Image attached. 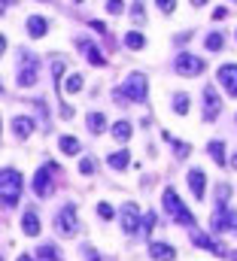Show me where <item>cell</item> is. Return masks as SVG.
Segmentation results:
<instances>
[{
  "label": "cell",
  "mask_w": 237,
  "mask_h": 261,
  "mask_svg": "<svg viewBox=\"0 0 237 261\" xmlns=\"http://www.w3.org/2000/svg\"><path fill=\"white\" fill-rule=\"evenodd\" d=\"M0 195H3V206L12 210L18 203V195H21V173L12 170V167H3L0 170Z\"/></svg>",
  "instance_id": "1"
},
{
  "label": "cell",
  "mask_w": 237,
  "mask_h": 261,
  "mask_svg": "<svg viewBox=\"0 0 237 261\" xmlns=\"http://www.w3.org/2000/svg\"><path fill=\"white\" fill-rule=\"evenodd\" d=\"M161 203H164V210H168V213L177 219L179 225H185V228H195V216L188 213V206H185V203L177 197V192H174V189H164Z\"/></svg>",
  "instance_id": "2"
},
{
  "label": "cell",
  "mask_w": 237,
  "mask_h": 261,
  "mask_svg": "<svg viewBox=\"0 0 237 261\" xmlns=\"http://www.w3.org/2000/svg\"><path fill=\"white\" fill-rule=\"evenodd\" d=\"M18 58H21V67H18V76H15V82L21 85V88H31V85H37V79H40V61L28 52V49H21L18 52Z\"/></svg>",
  "instance_id": "3"
},
{
  "label": "cell",
  "mask_w": 237,
  "mask_h": 261,
  "mask_svg": "<svg viewBox=\"0 0 237 261\" xmlns=\"http://www.w3.org/2000/svg\"><path fill=\"white\" fill-rule=\"evenodd\" d=\"M55 231L61 237H76L79 234V216H76V206L73 203H64L55 216Z\"/></svg>",
  "instance_id": "4"
},
{
  "label": "cell",
  "mask_w": 237,
  "mask_h": 261,
  "mask_svg": "<svg viewBox=\"0 0 237 261\" xmlns=\"http://www.w3.org/2000/svg\"><path fill=\"white\" fill-rule=\"evenodd\" d=\"M58 170L61 167L55 164V161H46V164L34 173V195L37 197H49L52 195V179L58 176Z\"/></svg>",
  "instance_id": "5"
},
{
  "label": "cell",
  "mask_w": 237,
  "mask_h": 261,
  "mask_svg": "<svg viewBox=\"0 0 237 261\" xmlns=\"http://www.w3.org/2000/svg\"><path fill=\"white\" fill-rule=\"evenodd\" d=\"M125 100H134V103H143L146 100V76L143 73H131L125 79Z\"/></svg>",
  "instance_id": "6"
},
{
  "label": "cell",
  "mask_w": 237,
  "mask_h": 261,
  "mask_svg": "<svg viewBox=\"0 0 237 261\" xmlns=\"http://www.w3.org/2000/svg\"><path fill=\"white\" fill-rule=\"evenodd\" d=\"M231 228H237V213H231L228 206H216L210 219V231H231Z\"/></svg>",
  "instance_id": "7"
},
{
  "label": "cell",
  "mask_w": 237,
  "mask_h": 261,
  "mask_svg": "<svg viewBox=\"0 0 237 261\" xmlns=\"http://www.w3.org/2000/svg\"><path fill=\"white\" fill-rule=\"evenodd\" d=\"M201 100H204V119H207V122H216L219 113H222V100H219V94L207 85L204 94H201Z\"/></svg>",
  "instance_id": "8"
},
{
  "label": "cell",
  "mask_w": 237,
  "mask_h": 261,
  "mask_svg": "<svg viewBox=\"0 0 237 261\" xmlns=\"http://www.w3.org/2000/svg\"><path fill=\"white\" fill-rule=\"evenodd\" d=\"M177 73H182V76H201V73H204V61H201L198 55L182 52L177 58Z\"/></svg>",
  "instance_id": "9"
},
{
  "label": "cell",
  "mask_w": 237,
  "mask_h": 261,
  "mask_svg": "<svg viewBox=\"0 0 237 261\" xmlns=\"http://www.w3.org/2000/svg\"><path fill=\"white\" fill-rule=\"evenodd\" d=\"M216 79H219V85H222L231 97H237V64H222L216 70Z\"/></svg>",
  "instance_id": "10"
},
{
  "label": "cell",
  "mask_w": 237,
  "mask_h": 261,
  "mask_svg": "<svg viewBox=\"0 0 237 261\" xmlns=\"http://www.w3.org/2000/svg\"><path fill=\"white\" fill-rule=\"evenodd\" d=\"M118 216H122V228H125V234H137V231H140V210H137L134 203H125Z\"/></svg>",
  "instance_id": "11"
},
{
  "label": "cell",
  "mask_w": 237,
  "mask_h": 261,
  "mask_svg": "<svg viewBox=\"0 0 237 261\" xmlns=\"http://www.w3.org/2000/svg\"><path fill=\"white\" fill-rule=\"evenodd\" d=\"M34 128H37V122L31 116H12V134H15V140H28L34 134Z\"/></svg>",
  "instance_id": "12"
},
{
  "label": "cell",
  "mask_w": 237,
  "mask_h": 261,
  "mask_svg": "<svg viewBox=\"0 0 237 261\" xmlns=\"http://www.w3.org/2000/svg\"><path fill=\"white\" fill-rule=\"evenodd\" d=\"M188 189H192V195L198 197V200H204V189H207V176H204V170H188Z\"/></svg>",
  "instance_id": "13"
},
{
  "label": "cell",
  "mask_w": 237,
  "mask_h": 261,
  "mask_svg": "<svg viewBox=\"0 0 237 261\" xmlns=\"http://www.w3.org/2000/svg\"><path fill=\"white\" fill-rule=\"evenodd\" d=\"M21 228H25L28 237H40V216H37V210H25L21 213Z\"/></svg>",
  "instance_id": "14"
},
{
  "label": "cell",
  "mask_w": 237,
  "mask_h": 261,
  "mask_svg": "<svg viewBox=\"0 0 237 261\" xmlns=\"http://www.w3.org/2000/svg\"><path fill=\"white\" fill-rule=\"evenodd\" d=\"M149 255H152L155 261H174V258H177V249H174V246H168V243L152 240V243H149Z\"/></svg>",
  "instance_id": "15"
},
{
  "label": "cell",
  "mask_w": 237,
  "mask_h": 261,
  "mask_svg": "<svg viewBox=\"0 0 237 261\" xmlns=\"http://www.w3.org/2000/svg\"><path fill=\"white\" fill-rule=\"evenodd\" d=\"M192 243H195V246H201V249H210V252H216V255H228L216 240H210V237H204V234H198V231L192 234Z\"/></svg>",
  "instance_id": "16"
},
{
  "label": "cell",
  "mask_w": 237,
  "mask_h": 261,
  "mask_svg": "<svg viewBox=\"0 0 237 261\" xmlns=\"http://www.w3.org/2000/svg\"><path fill=\"white\" fill-rule=\"evenodd\" d=\"M46 31H49V24H46L43 15H31V18H28V34H31V37H43Z\"/></svg>",
  "instance_id": "17"
},
{
  "label": "cell",
  "mask_w": 237,
  "mask_h": 261,
  "mask_svg": "<svg viewBox=\"0 0 237 261\" xmlns=\"http://www.w3.org/2000/svg\"><path fill=\"white\" fill-rule=\"evenodd\" d=\"M207 149H210V155H213V161L219 167H228V161H225V140H213Z\"/></svg>",
  "instance_id": "18"
},
{
  "label": "cell",
  "mask_w": 237,
  "mask_h": 261,
  "mask_svg": "<svg viewBox=\"0 0 237 261\" xmlns=\"http://www.w3.org/2000/svg\"><path fill=\"white\" fill-rule=\"evenodd\" d=\"M58 146H61V152H64V155H79V149H82V143H79L76 137H70V134H67V137H61Z\"/></svg>",
  "instance_id": "19"
},
{
  "label": "cell",
  "mask_w": 237,
  "mask_h": 261,
  "mask_svg": "<svg viewBox=\"0 0 237 261\" xmlns=\"http://www.w3.org/2000/svg\"><path fill=\"white\" fill-rule=\"evenodd\" d=\"M128 164H131V155H128L125 149H122V152H113V155H110V167H113V170H125Z\"/></svg>",
  "instance_id": "20"
},
{
  "label": "cell",
  "mask_w": 237,
  "mask_h": 261,
  "mask_svg": "<svg viewBox=\"0 0 237 261\" xmlns=\"http://www.w3.org/2000/svg\"><path fill=\"white\" fill-rule=\"evenodd\" d=\"M110 134L116 137L118 143H128V140H131V125H128V122H116V125L110 128Z\"/></svg>",
  "instance_id": "21"
},
{
  "label": "cell",
  "mask_w": 237,
  "mask_h": 261,
  "mask_svg": "<svg viewBox=\"0 0 237 261\" xmlns=\"http://www.w3.org/2000/svg\"><path fill=\"white\" fill-rule=\"evenodd\" d=\"M88 128H91V134H104V130H107L104 113H91V116H88Z\"/></svg>",
  "instance_id": "22"
},
{
  "label": "cell",
  "mask_w": 237,
  "mask_h": 261,
  "mask_svg": "<svg viewBox=\"0 0 237 261\" xmlns=\"http://www.w3.org/2000/svg\"><path fill=\"white\" fill-rule=\"evenodd\" d=\"M37 261H58V249L49 243V246H40L37 249Z\"/></svg>",
  "instance_id": "23"
},
{
  "label": "cell",
  "mask_w": 237,
  "mask_h": 261,
  "mask_svg": "<svg viewBox=\"0 0 237 261\" xmlns=\"http://www.w3.org/2000/svg\"><path fill=\"white\" fill-rule=\"evenodd\" d=\"M79 46H82V52L88 55V61H91V64H94V67H104V58H101V52H98L94 46H88V43H79Z\"/></svg>",
  "instance_id": "24"
},
{
  "label": "cell",
  "mask_w": 237,
  "mask_h": 261,
  "mask_svg": "<svg viewBox=\"0 0 237 261\" xmlns=\"http://www.w3.org/2000/svg\"><path fill=\"white\" fill-rule=\"evenodd\" d=\"M64 67H67V61L55 55V58H52V73H55V85H58V88H61V76H64Z\"/></svg>",
  "instance_id": "25"
},
{
  "label": "cell",
  "mask_w": 237,
  "mask_h": 261,
  "mask_svg": "<svg viewBox=\"0 0 237 261\" xmlns=\"http://www.w3.org/2000/svg\"><path fill=\"white\" fill-rule=\"evenodd\" d=\"M125 43H128V49H143V46H146L143 34H134V31H131V34L125 37Z\"/></svg>",
  "instance_id": "26"
},
{
  "label": "cell",
  "mask_w": 237,
  "mask_h": 261,
  "mask_svg": "<svg viewBox=\"0 0 237 261\" xmlns=\"http://www.w3.org/2000/svg\"><path fill=\"white\" fill-rule=\"evenodd\" d=\"M204 46H207V49H210V52H219V49H222V46H225V40H222V34H210V37H207V43H204Z\"/></svg>",
  "instance_id": "27"
},
{
  "label": "cell",
  "mask_w": 237,
  "mask_h": 261,
  "mask_svg": "<svg viewBox=\"0 0 237 261\" xmlns=\"http://www.w3.org/2000/svg\"><path fill=\"white\" fill-rule=\"evenodd\" d=\"M174 110H177L179 116H185V113H188V94H185V91L174 97Z\"/></svg>",
  "instance_id": "28"
},
{
  "label": "cell",
  "mask_w": 237,
  "mask_h": 261,
  "mask_svg": "<svg viewBox=\"0 0 237 261\" xmlns=\"http://www.w3.org/2000/svg\"><path fill=\"white\" fill-rule=\"evenodd\" d=\"M228 197H231V189L228 186H216V206H225Z\"/></svg>",
  "instance_id": "29"
},
{
  "label": "cell",
  "mask_w": 237,
  "mask_h": 261,
  "mask_svg": "<svg viewBox=\"0 0 237 261\" xmlns=\"http://www.w3.org/2000/svg\"><path fill=\"white\" fill-rule=\"evenodd\" d=\"M79 88H82V76L76 73V76H70V79H67V85H64V91H70V94H76Z\"/></svg>",
  "instance_id": "30"
},
{
  "label": "cell",
  "mask_w": 237,
  "mask_h": 261,
  "mask_svg": "<svg viewBox=\"0 0 237 261\" xmlns=\"http://www.w3.org/2000/svg\"><path fill=\"white\" fill-rule=\"evenodd\" d=\"M79 173H82V176H91V173H94V158L85 155V158L79 161Z\"/></svg>",
  "instance_id": "31"
},
{
  "label": "cell",
  "mask_w": 237,
  "mask_h": 261,
  "mask_svg": "<svg viewBox=\"0 0 237 261\" xmlns=\"http://www.w3.org/2000/svg\"><path fill=\"white\" fill-rule=\"evenodd\" d=\"M174 152H177V158H188L192 155V146L188 143H174Z\"/></svg>",
  "instance_id": "32"
},
{
  "label": "cell",
  "mask_w": 237,
  "mask_h": 261,
  "mask_svg": "<svg viewBox=\"0 0 237 261\" xmlns=\"http://www.w3.org/2000/svg\"><path fill=\"white\" fill-rule=\"evenodd\" d=\"M98 216H101V219H113V216H116V210H113L110 203H98Z\"/></svg>",
  "instance_id": "33"
},
{
  "label": "cell",
  "mask_w": 237,
  "mask_h": 261,
  "mask_svg": "<svg viewBox=\"0 0 237 261\" xmlns=\"http://www.w3.org/2000/svg\"><path fill=\"white\" fill-rule=\"evenodd\" d=\"M131 18H134V21H146V15H143V3H134V6H131Z\"/></svg>",
  "instance_id": "34"
},
{
  "label": "cell",
  "mask_w": 237,
  "mask_h": 261,
  "mask_svg": "<svg viewBox=\"0 0 237 261\" xmlns=\"http://www.w3.org/2000/svg\"><path fill=\"white\" fill-rule=\"evenodd\" d=\"M152 225H155V213H146V222H143V234H152Z\"/></svg>",
  "instance_id": "35"
},
{
  "label": "cell",
  "mask_w": 237,
  "mask_h": 261,
  "mask_svg": "<svg viewBox=\"0 0 237 261\" xmlns=\"http://www.w3.org/2000/svg\"><path fill=\"white\" fill-rule=\"evenodd\" d=\"M107 12H110V15H118V12H122V3H118V0L107 3Z\"/></svg>",
  "instance_id": "36"
},
{
  "label": "cell",
  "mask_w": 237,
  "mask_h": 261,
  "mask_svg": "<svg viewBox=\"0 0 237 261\" xmlns=\"http://www.w3.org/2000/svg\"><path fill=\"white\" fill-rule=\"evenodd\" d=\"M158 6H161V12H174V9H177V3H171V0H168V3H158Z\"/></svg>",
  "instance_id": "37"
},
{
  "label": "cell",
  "mask_w": 237,
  "mask_h": 261,
  "mask_svg": "<svg viewBox=\"0 0 237 261\" xmlns=\"http://www.w3.org/2000/svg\"><path fill=\"white\" fill-rule=\"evenodd\" d=\"M61 119H73V110H70V107H67V103H64V107H61Z\"/></svg>",
  "instance_id": "38"
},
{
  "label": "cell",
  "mask_w": 237,
  "mask_h": 261,
  "mask_svg": "<svg viewBox=\"0 0 237 261\" xmlns=\"http://www.w3.org/2000/svg\"><path fill=\"white\" fill-rule=\"evenodd\" d=\"M225 15H228V12H225V9H222V6H219V9H216V12H213V18H216V21H222V18H225Z\"/></svg>",
  "instance_id": "39"
},
{
  "label": "cell",
  "mask_w": 237,
  "mask_h": 261,
  "mask_svg": "<svg viewBox=\"0 0 237 261\" xmlns=\"http://www.w3.org/2000/svg\"><path fill=\"white\" fill-rule=\"evenodd\" d=\"M18 261H34L31 255H18Z\"/></svg>",
  "instance_id": "40"
},
{
  "label": "cell",
  "mask_w": 237,
  "mask_h": 261,
  "mask_svg": "<svg viewBox=\"0 0 237 261\" xmlns=\"http://www.w3.org/2000/svg\"><path fill=\"white\" fill-rule=\"evenodd\" d=\"M231 164H234V167H237V155H234V158H231Z\"/></svg>",
  "instance_id": "41"
}]
</instances>
